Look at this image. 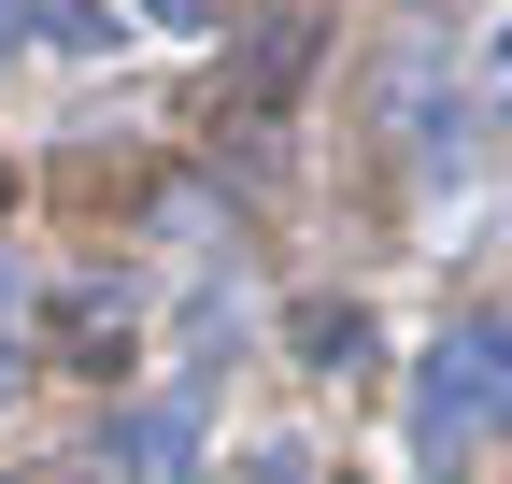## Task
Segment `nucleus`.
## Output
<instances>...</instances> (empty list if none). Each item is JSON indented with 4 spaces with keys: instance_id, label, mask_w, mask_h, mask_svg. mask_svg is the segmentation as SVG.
<instances>
[{
    "instance_id": "obj_1",
    "label": "nucleus",
    "mask_w": 512,
    "mask_h": 484,
    "mask_svg": "<svg viewBox=\"0 0 512 484\" xmlns=\"http://www.w3.org/2000/svg\"><path fill=\"white\" fill-rule=\"evenodd\" d=\"M484 442H512V314L441 328L427 385H413V456H427V470H470Z\"/></svg>"
},
{
    "instance_id": "obj_2",
    "label": "nucleus",
    "mask_w": 512,
    "mask_h": 484,
    "mask_svg": "<svg viewBox=\"0 0 512 484\" xmlns=\"http://www.w3.org/2000/svg\"><path fill=\"white\" fill-rule=\"evenodd\" d=\"M313 43H328V15H256V57H242V86H228L242 129H271V114H285V86L313 72Z\"/></svg>"
},
{
    "instance_id": "obj_3",
    "label": "nucleus",
    "mask_w": 512,
    "mask_h": 484,
    "mask_svg": "<svg viewBox=\"0 0 512 484\" xmlns=\"http://www.w3.org/2000/svg\"><path fill=\"white\" fill-rule=\"evenodd\" d=\"M185 456H200V385H171L114 428V470H185Z\"/></svg>"
},
{
    "instance_id": "obj_4",
    "label": "nucleus",
    "mask_w": 512,
    "mask_h": 484,
    "mask_svg": "<svg viewBox=\"0 0 512 484\" xmlns=\"http://www.w3.org/2000/svg\"><path fill=\"white\" fill-rule=\"evenodd\" d=\"M57 342H72V371H114V342H128V299H114V285H72V299H57Z\"/></svg>"
},
{
    "instance_id": "obj_5",
    "label": "nucleus",
    "mask_w": 512,
    "mask_h": 484,
    "mask_svg": "<svg viewBox=\"0 0 512 484\" xmlns=\"http://www.w3.org/2000/svg\"><path fill=\"white\" fill-rule=\"evenodd\" d=\"M15 15H29L43 43H72V57H100V43H114V15H100V0H15Z\"/></svg>"
},
{
    "instance_id": "obj_6",
    "label": "nucleus",
    "mask_w": 512,
    "mask_h": 484,
    "mask_svg": "<svg viewBox=\"0 0 512 484\" xmlns=\"http://www.w3.org/2000/svg\"><path fill=\"white\" fill-rule=\"evenodd\" d=\"M143 15H157V29H214L228 0H143Z\"/></svg>"
},
{
    "instance_id": "obj_7",
    "label": "nucleus",
    "mask_w": 512,
    "mask_h": 484,
    "mask_svg": "<svg viewBox=\"0 0 512 484\" xmlns=\"http://www.w3.org/2000/svg\"><path fill=\"white\" fill-rule=\"evenodd\" d=\"M15 43H29V15H15V0H0V57H15Z\"/></svg>"
},
{
    "instance_id": "obj_8",
    "label": "nucleus",
    "mask_w": 512,
    "mask_h": 484,
    "mask_svg": "<svg viewBox=\"0 0 512 484\" xmlns=\"http://www.w3.org/2000/svg\"><path fill=\"white\" fill-rule=\"evenodd\" d=\"M0 314H15V257H0Z\"/></svg>"
},
{
    "instance_id": "obj_9",
    "label": "nucleus",
    "mask_w": 512,
    "mask_h": 484,
    "mask_svg": "<svg viewBox=\"0 0 512 484\" xmlns=\"http://www.w3.org/2000/svg\"><path fill=\"white\" fill-rule=\"evenodd\" d=\"M0 385H15V356H0Z\"/></svg>"
},
{
    "instance_id": "obj_10",
    "label": "nucleus",
    "mask_w": 512,
    "mask_h": 484,
    "mask_svg": "<svg viewBox=\"0 0 512 484\" xmlns=\"http://www.w3.org/2000/svg\"><path fill=\"white\" fill-rule=\"evenodd\" d=\"M0 484H15V470H0Z\"/></svg>"
}]
</instances>
